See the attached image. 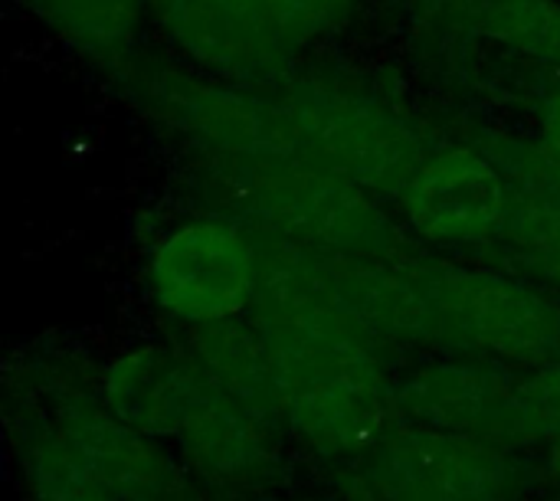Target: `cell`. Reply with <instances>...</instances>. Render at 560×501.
Here are the masks:
<instances>
[{
	"instance_id": "obj_14",
	"label": "cell",
	"mask_w": 560,
	"mask_h": 501,
	"mask_svg": "<svg viewBox=\"0 0 560 501\" xmlns=\"http://www.w3.org/2000/svg\"><path fill=\"white\" fill-rule=\"evenodd\" d=\"M184 351L217 391H223L230 400H236L266 427L285 433L272 364L253 325H243L240 318H226V322L190 328Z\"/></svg>"
},
{
	"instance_id": "obj_3",
	"label": "cell",
	"mask_w": 560,
	"mask_h": 501,
	"mask_svg": "<svg viewBox=\"0 0 560 501\" xmlns=\"http://www.w3.org/2000/svg\"><path fill=\"white\" fill-rule=\"evenodd\" d=\"M200 164L249 230L322 256L390 259L404 253V236L381 197L308 158H200Z\"/></svg>"
},
{
	"instance_id": "obj_16",
	"label": "cell",
	"mask_w": 560,
	"mask_h": 501,
	"mask_svg": "<svg viewBox=\"0 0 560 501\" xmlns=\"http://www.w3.org/2000/svg\"><path fill=\"white\" fill-rule=\"evenodd\" d=\"M472 10L486 36H495L535 59L560 66L558 0H482Z\"/></svg>"
},
{
	"instance_id": "obj_21",
	"label": "cell",
	"mask_w": 560,
	"mask_h": 501,
	"mask_svg": "<svg viewBox=\"0 0 560 501\" xmlns=\"http://www.w3.org/2000/svg\"><path fill=\"white\" fill-rule=\"evenodd\" d=\"M463 3H469V7H479L482 0H463Z\"/></svg>"
},
{
	"instance_id": "obj_9",
	"label": "cell",
	"mask_w": 560,
	"mask_h": 501,
	"mask_svg": "<svg viewBox=\"0 0 560 501\" xmlns=\"http://www.w3.org/2000/svg\"><path fill=\"white\" fill-rule=\"evenodd\" d=\"M390 413L400 423L472 433L528 450L518 413V377L495 361L453 358L423 364L390 384Z\"/></svg>"
},
{
	"instance_id": "obj_4",
	"label": "cell",
	"mask_w": 560,
	"mask_h": 501,
	"mask_svg": "<svg viewBox=\"0 0 560 501\" xmlns=\"http://www.w3.org/2000/svg\"><path fill=\"white\" fill-rule=\"evenodd\" d=\"M407 266L430 318V345L505 368L560 361V295L512 272L469 269L440 259Z\"/></svg>"
},
{
	"instance_id": "obj_13",
	"label": "cell",
	"mask_w": 560,
	"mask_h": 501,
	"mask_svg": "<svg viewBox=\"0 0 560 501\" xmlns=\"http://www.w3.org/2000/svg\"><path fill=\"white\" fill-rule=\"evenodd\" d=\"M200 384L203 374L190 354L171 348L125 351L95 381L102 404L151 440H177Z\"/></svg>"
},
{
	"instance_id": "obj_2",
	"label": "cell",
	"mask_w": 560,
	"mask_h": 501,
	"mask_svg": "<svg viewBox=\"0 0 560 501\" xmlns=\"http://www.w3.org/2000/svg\"><path fill=\"white\" fill-rule=\"evenodd\" d=\"M7 407L26 501H203L190 469L121 423L82 377L39 368Z\"/></svg>"
},
{
	"instance_id": "obj_17",
	"label": "cell",
	"mask_w": 560,
	"mask_h": 501,
	"mask_svg": "<svg viewBox=\"0 0 560 501\" xmlns=\"http://www.w3.org/2000/svg\"><path fill=\"white\" fill-rule=\"evenodd\" d=\"M502 240L535 279L560 295V203L512 200Z\"/></svg>"
},
{
	"instance_id": "obj_15",
	"label": "cell",
	"mask_w": 560,
	"mask_h": 501,
	"mask_svg": "<svg viewBox=\"0 0 560 501\" xmlns=\"http://www.w3.org/2000/svg\"><path fill=\"white\" fill-rule=\"evenodd\" d=\"M144 3L148 0H30L52 33L112 69L131 56Z\"/></svg>"
},
{
	"instance_id": "obj_12",
	"label": "cell",
	"mask_w": 560,
	"mask_h": 501,
	"mask_svg": "<svg viewBox=\"0 0 560 501\" xmlns=\"http://www.w3.org/2000/svg\"><path fill=\"white\" fill-rule=\"evenodd\" d=\"M279 430L256 420L249 410L217 391L203 374L197 400L177 433L184 466L197 482L230 496L259 492L279 473Z\"/></svg>"
},
{
	"instance_id": "obj_20",
	"label": "cell",
	"mask_w": 560,
	"mask_h": 501,
	"mask_svg": "<svg viewBox=\"0 0 560 501\" xmlns=\"http://www.w3.org/2000/svg\"><path fill=\"white\" fill-rule=\"evenodd\" d=\"M266 501H279V499H266ZM289 501H368V499H361V496H354V492H338V496H331V499H289Z\"/></svg>"
},
{
	"instance_id": "obj_7",
	"label": "cell",
	"mask_w": 560,
	"mask_h": 501,
	"mask_svg": "<svg viewBox=\"0 0 560 501\" xmlns=\"http://www.w3.org/2000/svg\"><path fill=\"white\" fill-rule=\"evenodd\" d=\"M308 161L374 197H400L427 161L423 138L381 102L322 79H292L276 92Z\"/></svg>"
},
{
	"instance_id": "obj_1",
	"label": "cell",
	"mask_w": 560,
	"mask_h": 501,
	"mask_svg": "<svg viewBox=\"0 0 560 501\" xmlns=\"http://www.w3.org/2000/svg\"><path fill=\"white\" fill-rule=\"evenodd\" d=\"M249 233L259 253L253 328L272 364L282 427L312 456L348 466L394 420L381 341L335 302L318 253Z\"/></svg>"
},
{
	"instance_id": "obj_5",
	"label": "cell",
	"mask_w": 560,
	"mask_h": 501,
	"mask_svg": "<svg viewBox=\"0 0 560 501\" xmlns=\"http://www.w3.org/2000/svg\"><path fill=\"white\" fill-rule=\"evenodd\" d=\"M345 479L368 501H525L538 466L486 436L390 420Z\"/></svg>"
},
{
	"instance_id": "obj_8",
	"label": "cell",
	"mask_w": 560,
	"mask_h": 501,
	"mask_svg": "<svg viewBox=\"0 0 560 501\" xmlns=\"http://www.w3.org/2000/svg\"><path fill=\"white\" fill-rule=\"evenodd\" d=\"M151 292L180 325L240 318L256 295L259 253L236 220H197L171 230L151 256Z\"/></svg>"
},
{
	"instance_id": "obj_11",
	"label": "cell",
	"mask_w": 560,
	"mask_h": 501,
	"mask_svg": "<svg viewBox=\"0 0 560 501\" xmlns=\"http://www.w3.org/2000/svg\"><path fill=\"white\" fill-rule=\"evenodd\" d=\"M171 43L200 69L230 82L282 72L292 43L262 0H151Z\"/></svg>"
},
{
	"instance_id": "obj_19",
	"label": "cell",
	"mask_w": 560,
	"mask_h": 501,
	"mask_svg": "<svg viewBox=\"0 0 560 501\" xmlns=\"http://www.w3.org/2000/svg\"><path fill=\"white\" fill-rule=\"evenodd\" d=\"M541 141L545 148L560 161V89L551 95V102L545 105V118H541Z\"/></svg>"
},
{
	"instance_id": "obj_6",
	"label": "cell",
	"mask_w": 560,
	"mask_h": 501,
	"mask_svg": "<svg viewBox=\"0 0 560 501\" xmlns=\"http://www.w3.org/2000/svg\"><path fill=\"white\" fill-rule=\"evenodd\" d=\"M118 75L121 85L131 89L135 105L161 128L194 144L200 158H305L276 95L253 92L230 79H207L161 59H135V53L118 66Z\"/></svg>"
},
{
	"instance_id": "obj_18",
	"label": "cell",
	"mask_w": 560,
	"mask_h": 501,
	"mask_svg": "<svg viewBox=\"0 0 560 501\" xmlns=\"http://www.w3.org/2000/svg\"><path fill=\"white\" fill-rule=\"evenodd\" d=\"M262 3L292 46L328 33L351 10V0H262Z\"/></svg>"
},
{
	"instance_id": "obj_10",
	"label": "cell",
	"mask_w": 560,
	"mask_h": 501,
	"mask_svg": "<svg viewBox=\"0 0 560 501\" xmlns=\"http://www.w3.org/2000/svg\"><path fill=\"white\" fill-rule=\"evenodd\" d=\"M407 226L436 246L499 243L512 213V190L486 151L446 148L427 154L400 190Z\"/></svg>"
}]
</instances>
